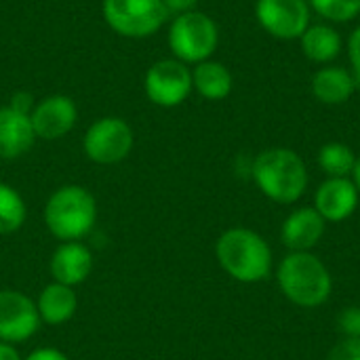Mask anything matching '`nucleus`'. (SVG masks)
<instances>
[{"instance_id": "nucleus-1", "label": "nucleus", "mask_w": 360, "mask_h": 360, "mask_svg": "<svg viewBox=\"0 0 360 360\" xmlns=\"http://www.w3.org/2000/svg\"><path fill=\"white\" fill-rule=\"evenodd\" d=\"M251 177L262 194L278 205H293L308 190V167L289 148H268L251 162Z\"/></svg>"}, {"instance_id": "nucleus-2", "label": "nucleus", "mask_w": 360, "mask_h": 360, "mask_svg": "<svg viewBox=\"0 0 360 360\" xmlns=\"http://www.w3.org/2000/svg\"><path fill=\"white\" fill-rule=\"evenodd\" d=\"M215 255L228 276L238 283H262L272 274V249L249 228H230L215 243Z\"/></svg>"}, {"instance_id": "nucleus-3", "label": "nucleus", "mask_w": 360, "mask_h": 360, "mask_svg": "<svg viewBox=\"0 0 360 360\" xmlns=\"http://www.w3.org/2000/svg\"><path fill=\"white\" fill-rule=\"evenodd\" d=\"M283 295L300 308L323 306L333 291L329 268L312 251H291L276 270Z\"/></svg>"}, {"instance_id": "nucleus-4", "label": "nucleus", "mask_w": 360, "mask_h": 360, "mask_svg": "<svg viewBox=\"0 0 360 360\" xmlns=\"http://www.w3.org/2000/svg\"><path fill=\"white\" fill-rule=\"evenodd\" d=\"M95 221V196L82 186H61L44 205V224L49 232L63 243L84 238L93 230Z\"/></svg>"}, {"instance_id": "nucleus-5", "label": "nucleus", "mask_w": 360, "mask_h": 360, "mask_svg": "<svg viewBox=\"0 0 360 360\" xmlns=\"http://www.w3.org/2000/svg\"><path fill=\"white\" fill-rule=\"evenodd\" d=\"M219 44L217 23L202 11H186L171 19L169 49L175 59L196 65L213 57Z\"/></svg>"}, {"instance_id": "nucleus-6", "label": "nucleus", "mask_w": 360, "mask_h": 360, "mask_svg": "<svg viewBox=\"0 0 360 360\" xmlns=\"http://www.w3.org/2000/svg\"><path fill=\"white\" fill-rule=\"evenodd\" d=\"M105 23L124 38H148L160 32L171 11L162 0H103Z\"/></svg>"}, {"instance_id": "nucleus-7", "label": "nucleus", "mask_w": 360, "mask_h": 360, "mask_svg": "<svg viewBox=\"0 0 360 360\" xmlns=\"http://www.w3.org/2000/svg\"><path fill=\"white\" fill-rule=\"evenodd\" d=\"M133 143L135 133L127 120L118 116H103L86 129L82 150L95 165H116L131 154Z\"/></svg>"}, {"instance_id": "nucleus-8", "label": "nucleus", "mask_w": 360, "mask_h": 360, "mask_svg": "<svg viewBox=\"0 0 360 360\" xmlns=\"http://www.w3.org/2000/svg\"><path fill=\"white\" fill-rule=\"evenodd\" d=\"M143 91H146V97L154 105L177 108L194 91L192 70L188 63H184L175 57L160 59L148 68L146 78H143Z\"/></svg>"}, {"instance_id": "nucleus-9", "label": "nucleus", "mask_w": 360, "mask_h": 360, "mask_svg": "<svg viewBox=\"0 0 360 360\" xmlns=\"http://www.w3.org/2000/svg\"><path fill=\"white\" fill-rule=\"evenodd\" d=\"M255 17L272 38L300 40L312 23V8L308 0H257Z\"/></svg>"}, {"instance_id": "nucleus-10", "label": "nucleus", "mask_w": 360, "mask_h": 360, "mask_svg": "<svg viewBox=\"0 0 360 360\" xmlns=\"http://www.w3.org/2000/svg\"><path fill=\"white\" fill-rule=\"evenodd\" d=\"M36 304L21 291H0V342L21 344L40 329Z\"/></svg>"}, {"instance_id": "nucleus-11", "label": "nucleus", "mask_w": 360, "mask_h": 360, "mask_svg": "<svg viewBox=\"0 0 360 360\" xmlns=\"http://www.w3.org/2000/svg\"><path fill=\"white\" fill-rule=\"evenodd\" d=\"M36 139L55 141L65 137L78 120V108L68 95H49L34 103L30 114Z\"/></svg>"}, {"instance_id": "nucleus-12", "label": "nucleus", "mask_w": 360, "mask_h": 360, "mask_svg": "<svg viewBox=\"0 0 360 360\" xmlns=\"http://www.w3.org/2000/svg\"><path fill=\"white\" fill-rule=\"evenodd\" d=\"M360 192L350 177H327L314 194V209L325 221H344L359 207Z\"/></svg>"}, {"instance_id": "nucleus-13", "label": "nucleus", "mask_w": 360, "mask_h": 360, "mask_svg": "<svg viewBox=\"0 0 360 360\" xmlns=\"http://www.w3.org/2000/svg\"><path fill=\"white\" fill-rule=\"evenodd\" d=\"M327 221L314 207H300L287 215L281 228V240L289 251H312L325 236Z\"/></svg>"}, {"instance_id": "nucleus-14", "label": "nucleus", "mask_w": 360, "mask_h": 360, "mask_svg": "<svg viewBox=\"0 0 360 360\" xmlns=\"http://www.w3.org/2000/svg\"><path fill=\"white\" fill-rule=\"evenodd\" d=\"M49 270H51V276L55 283L76 287L89 278V274L93 270V255H91L89 247H84L78 240L61 243L51 257Z\"/></svg>"}, {"instance_id": "nucleus-15", "label": "nucleus", "mask_w": 360, "mask_h": 360, "mask_svg": "<svg viewBox=\"0 0 360 360\" xmlns=\"http://www.w3.org/2000/svg\"><path fill=\"white\" fill-rule=\"evenodd\" d=\"M36 133L30 114L15 110L13 105L0 108V158L13 160L32 150Z\"/></svg>"}, {"instance_id": "nucleus-16", "label": "nucleus", "mask_w": 360, "mask_h": 360, "mask_svg": "<svg viewBox=\"0 0 360 360\" xmlns=\"http://www.w3.org/2000/svg\"><path fill=\"white\" fill-rule=\"evenodd\" d=\"M312 95L325 105H342L352 99L359 89L354 74L340 65H323L310 82Z\"/></svg>"}, {"instance_id": "nucleus-17", "label": "nucleus", "mask_w": 360, "mask_h": 360, "mask_svg": "<svg viewBox=\"0 0 360 360\" xmlns=\"http://www.w3.org/2000/svg\"><path fill=\"white\" fill-rule=\"evenodd\" d=\"M302 53L308 61L329 65L344 51V38L331 23H310L300 38Z\"/></svg>"}, {"instance_id": "nucleus-18", "label": "nucleus", "mask_w": 360, "mask_h": 360, "mask_svg": "<svg viewBox=\"0 0 360 360\" xmlns=\"http://www.w3.org/2000/svg\"><path fill=\"white\" fill-rule=\"evenodd\" d=\"M192 86L200 97L209 101H221L232 93L234 78L221 61L207 59L192 68Z\"/></svg>"}, {"instance_id": "nucleus-19", "label": "nucleus", "mask_w": 360, "mask_h": 360, "mask_svg": "<svg viewBox=\"0 0 360 360\" xmlns=\"http://www.w3.org/2000/svg\"><path fill=\"white\" fill-rule=\"evenodd\" d=\"M36 308H38V314H40L42 323L63 325L76 314L78 297H76L72 287L61 285V283H51L40 291Z\"/></svg>"}, {"instance_id": "nucleus-20", "label": "nucleus", "mask_w": 360, "mask_h": 360, "mask_svg": "<svg viewBox=\"0 0 360 360\" xmlns=\"http://www.w3.org/2000/svg\"><path fill=\"white\" fill-rule=\"evenodd\" d=\"M354 162L356 154L342 141H329L319 150V167L327 177H350Z\"/></svg>"}, {"instance_id": "nucleus-21", "label": "nucleus", "mask_w": 360, "mask_h": 360, "mask_svg": "<svg viewBox=\"0 0 360 360\" xmlns=\"http://www.w3.org/2000/svg\"><path fill=\"white\" fill-rule=\"evenodd\" d=\"M25 215L27 211L21 194L11 186L0 184V234L17 232L23 226Z\"/></svg>"}, {"instance_id": "nucleus-22", "label": "nucleus", "mask_w": 360, "mask_h": 360, "mask_svg": "<svg viewBox=\"0 0 360 360\" xmlns=\"http://www.w3.org/2000/svg\"><path fill=\"white\" fill-rule=\"evenodd\" d=\"M308 4L329 23H348L360 15V0H308Z\"/></svg>"}, {"instance_id": "nucleus-23", "label": "nucleus", "mask_w": 360, "mask_h": 360, "mask_svg": "<svg viewBox=\"0 0 360 360\" xmlns=\"http://www.w3.org/2000/svg\"><path fill=\"white\" fill-rule=\"evenodd\" d=\"M338 329L348 340H360V308L350 306L340 312L338 316Z\"/></svg>"}, {"instance_id": "nucleus-24", "label": "nucleus", "mask_w": 360, "mask_h": 360, "mask_svg": "<svg viewBox=\"0 0 360 360\" xmlns=\"http://www.w3.org/2000/svg\"><path fill=\"white\" fill-rule=\"evenodd\" d=\"M327 360H360V340L342 338V342L331 348Z\"/></svg>"}, {"instance_id": "nucleus-25", "label": "nucleus", "mask_w": 360, "mask_h": 360, "mask_svg": "<svg viewBox=\"0 0 360 360\" xmlns=\"http://www.w3.org/2000/svg\"><path fill=\"white\" fill-rule=\"evenodd\" d=\"M348 59H350V72L354 74L360 84V25H356L348 36Z\"/></svg>"}, {"instance_id": "nucleus-26", "label": "nucleus", "mask_w": 360, "mask_h": 360, "mask_svg": "<svg viewBox=\"0 0 360 360\" xmlns=\"http://www.w3.org/2000/svg\"><path fill=\"white\" fill-rule=\"evenodd\" d=\"M8 105H13L15 110H19V112H23V114H32V110H34V99H32L30 93H15V95L11 97V103H8Z\"/></svg>"}, {"instance_id": "nucleus-27", "label": "nucleus", "mask_w": 360, "mask_h": 360, "mask_svg": "<svg viewBox=\"0 0 360 360\" xmlns=\"http://www.w3.org/2000/svg\"><path fill=\"white\" fill-rule=\"evenodd\" d=\"M23 360H70L63 352L55 350V348H38L34 352H30Z\"/></svg>"}, {"instance_id": "nucleus-28", "label": "nucleus", "mask_w": 360, "mask_h": 360, "mask_svg": "<svg viewBox=\"0 0 360 360\" xmlns=\"http://www.w3.org/2000/svg\"><path fill=\"white\" fill-rule=\"evenodd\" d=\"M162 2H165V6H167L171 13H175V15L186 13V11H192V8H196V4H198V0H162Z\"/></svg>"}, {"instance_id": "nucleus-29", "label": "nucleus", "mask_w": 360, "mask_h": 360, "mask_svg": "<svg viewBox=\"0 0 360 360\" xmlns=\"http://www.w3.org/2000/svg\"><path fill=\"white\" fill-rule=\"evenodd\" d=\"M0 360H23L13 344L0 342Z\"/></svg>"}, {"instance_id": "nucleus-30", "label": "nucleus", "mask_w": 360, "mask_h": 360, "mask_svg": "<svg viewBox=\"0 0 360 360\" xmlns=\"http://www.w3.org/2000/svg\"><path fill=\"white\" fill-rule=\"evenodd\" d=\"M352 181H354V186L359 188L360 192V156H356V162H354V171H352Z\"/></svg>"}]
</instances>
